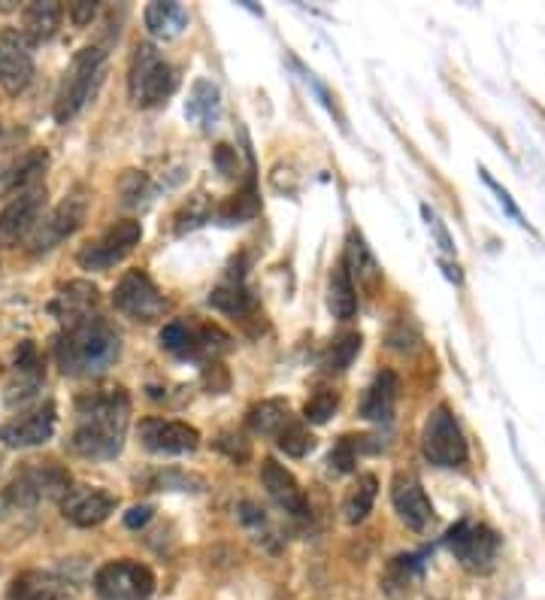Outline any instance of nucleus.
<instances>
[{
	"label": "nucleus",
	"instance_id": "obj_14",
	"mask_svg": "<svg viewBox=\"0 0 545 600\" xmlns=\"http://www.w3.org/2000/svg\"><path fill=\"white\" fill-rule=\"evenodd\" d=\"M34 79V46L22 31H0V88L19 97Z\"/></svg>",
	"mask_w": 545,
	"mask_h": 600
},
{
	"label": "nucleus",
	"instance_id": "obj_8",
	"mask_svg": "<svg viewBox=\"0 0 545 600\" xmlns=\"http://www.w3.org/2000/svg\"><path fill=\"white\" fill-rule=\"evenodd\" d=\"M94 591L100 600H149L155 591V573L140 561L119 558L94 573Z\"/></svg>",
	"mask_w": 545,
	"mask_h": 600
},
{
	"label": "nucleus",
	"instance_id": "obj_26",
	"mask_svg": "<svg viewBox=\"0 0 545 600\" xmlns=\"http://www.w3.org/2000/svg\"><path fill=\"white\" fill-rule=\"evenodd\" d=\"M209 304H212L215 310H222V313L240 319L243 325H249L252 319L264 322V313H258V304L252 300V294H249L243 285H237V282H231V285H218V288L209 294Z\"/></svg>",
	"mask_w": 545,
	"mask_h": 600
},
{
	"label": "nucleus",
	"instance_id": "obj_10",
	"mask_svg": "<svg viewBox=\"0 0 545 600\" xmlns=\"http://www.w3.org/2000/svg\"><path fill=\"white\" fill-rule=\"evenodd\" d=\"M446 543H449L452 555L458 558V564L470 573H488L500 552L497 531H491L488 525H479V522H458L446 534Z\"/></svg>",
	"mask_w": 545,
	"mask_h": 600
},
{
	"label": "nucleus",
	"instance_id": "obj_9",
	"mask_svg": "<svg viewBox=\"0 0 545 600\" xmlns=\"http://www.w3.org/2000/svg\"><path fill=\"white\" fill-rule=\"evenodd\" d=\"M113 307L134 322H155L170 310V300L158 291L149 273L131 270L119 279L113 291Z\"/></svg>",
	"mask_w": 545,
	"mask_h": 600
},
{
	"label": "nucleus",
	"instance_id": "obj_17",
	"mask_svg": "<svg viewBox=\"0 0 545 600\" xmlns=\"http://www.w3.org/2000/svg\"><path fill=\"white\" fill-rule=\"evenodd\" d=\"M58 425L55 416V404H43L7 425H0V443L10 449H31V446H43L46 440H52Z\"/></svg>",
	"mask_w": 545,
	"mask_h": 600
},
{
	"label": "nucleus",
	"instance_id": "obj_34",
	"mask_svg": "<svg viewBox=\"0 0 545 600\" xmlns=\"http://www.w3.org/2000/svg\"><path fill=\"white\" fill-rule=\"evenodd\" d=\"M361 443H364V437H343V440L334 446L331 458H327V464H331V470H337V473H349V470H355Z\"/></svg>",
	"mask_w": 545,
	"mask_h": 600
},
{
	"label": "nucleus",
	"instance_id": "obj_35",
	"mask_svg": "<svg viewBox=\"0 0 545 600\" xmlns=\"http://www.w3.org/2000/svg\"><path fill=\"white\" fill-rule=\"evenodd\" d=\"M161 346L170 349V352H176V355H188V349H191V328L182 325V322L164 325V331H161Z\"/></svg>",
	"mask_w": 545,
	"mask_h": 600
},
{
	"label": "nucleus",
	"instance_id": "obj_38",
	"mask_svg": "<svg viewBox=\"0 0 545 600\" xmlns=\"http://www.w3.org/2000/svg\"><path fill=\"white\" fill-rule=\"evenodd\" d=\"M67 16H70L73 25L85 28V25H91V19L97 16V4H94V0H73V4L67 7Z\"/></svg>",
	"mask_w": 545,
	"mask_h": 600
},
{
	"label": "nucleus",
	"instance_id": "obj_39",
	"mask_svg": "<svg viewBox=\"0 0 545 600\" xmlns=\"http://www.w3.org/2000/svg\"><path fill=\"white\" fill-rule=\"evenodd\" d=\"M482 179H485V182H488V185H491V188H494V191H497V197H500V204H503V207H506V213H509V216H512V219H515V222H518V225H524V219H521V213H518V207H515V204H512V197H509V191H506V188H500V185H497V182H494V179H491V176H488V173H485V170H482Z\"/></svg>",
	"mask_w": 545,
	"mask_h": 600
},
{
	"label": "nucleus",
	"instance_id": "obj_6",
	"mask_svg": "<svg viewBox=\"0 0 545 600\" xmlns=\"http://www.w3.org/2000/svg\"><path fill=\"white\" fill-rule=\"evenodd\" d=\"M85 216H88V191L79 185V188H73L61 200V204L49 216H40V222L34 225V231L25 237L28 240V252L31 255L52 252L55 246H61L67 237H73L82 228Z\"/></svg>",
	"mask_w": 545,
	"mask_h": 600
},
{
	"label": "nucleus",
	"instance_id": "obj_15",
	"mask_svg": "<svg viewBox=\"0 0 545 600\" xmlns=\"http://www.w3.org/2000/svg\"><path fill=\"white\" fill-rule=\"evenodd\" d=\"M137 434L140 443L158 455H185L200 446V431L188 422H173V419H143Z\"/></svg>",
	"mask_w": 545,
	"mask_h": 600
},
{
	"label": "nucleus",
	"instance_id": "obj_36",
	"mask_svg": "<svg viewBox=\"0 0 545 600\" xmlns=\"http://www.w3.org/2000/svg\"><path fill=\"white\" fill-rule=\"evenodd\" d=\"M255 213H258V200H255V194H252V188H249L246 194H234V200L222 210V216H225L228 222H243V219H252Z\"/></svg>",
	"mask_w": 545,
	"mask_h": 600
},
{
	"label": "nucleus",
	"instance_id": "obj_2",
	"mask_svg": "<svg viewBox=\"0 0 545 600\" xmlns=\"http://www.w3.org/2000/svg\"><path fill=\"white\" fill-rule=\"evenodd\" d=\"M122 355L119 331L100 316H85L64 325L55 343V361L67 376H100Z\"/></svg>",
	"mask_w": 545,
	"mask_h": 600
},
{
	"label": "nucleus",
	"instance_id": "obj_4",
	"mask_svg": "<svg viewBox=\"0 0 545 600\" xmlns=\"http://www.w3.org/2000/svg\"><path fill=\"white\" fill-rule=\"evenodd\" d=\"M176 88H179L176 67L152 43H140L134 49L131 76H128V91H131L134 104L143 107V110L161 107Z\"/></svg>",
	"mask_w": 545,
	"mask_h": 600
},
{
	"label": "nucleus",
	"instance_id": "obj_24",
	"mask_svg": "<svg viewBox=\"0 0 545 600\" xmlns=\"http://www.w3.org/2000/svg\"><path fill=\"white\" fill-rule=\"evenodd\" d=\"M94 304H97V288L91 282L79 279V282H70V285L61 288L52 310H55V316H61L64 325H70V322H79V319L91 316Z\"/></svg>",
	"mask_w": 545,
	"mask_h": 600
},
{
	"label": "nucleus",
	"instance_id": "obj_11",
	"mask_svg": "<svg viewBox=\"0 0 545 600\" xmlns=\"http://www.w3.org/2000/svg\"><path fill=\"white\" fill-rule=\"evenodd\" d=\"M140 240H143L140 222L122 219L113 228H106L97 240H91L88 246H82L79 264L85 270H109V267H116L119 261H125Z\"/></svg>",
	"mask_w": 545,
	"mask_h": 600
},
{
	"label": "nucleus",
	"instance_id": "obj_7",
	"mask_svg": "<svg viewBox=\"0 0 545 600\" xmlns=\"http://www.w3.org/2000/svg\"><path fill=\"white\" fill-rule=\"evenodd\" d=\"M67 488H70V473L64 467L46 461V464H31L22 473H16L13 482L7 485L4 497L16 510H31V507L43 504V500H61Z\"/></svg>",
	"mask_w": 545,
	"mask_h": 600
},
{
	"label": "nucleus",
	"instance_id": "obj_21",
	"mask_svg": "<svg viewBox=\"0 0 545 600\" xmlns=\"http://www.w3.org/2000/svg\"><path fill=\"white\" fill-rule=\"evenodd\" d=\"M397 391H400V382L391 370H382L370 388L364 391V400H361V416L370 419V422H391L394 416V404H397Z\"/></svg>",
	"mask_w": 545,
	"mask_h": 600
},
{
	"label": "nucleus",
	"instance_id": "obj_29",
	"mask_svg": "<svg viewBox=\"0 0 545 600\" xmlns=\"http://www.w3.org/2000/svg\"><path fill=\"white\" fill-rule=\"evenodd\" d=\"M343 264H346V270H349V276H352V282L358 279V285H364V288H376L379 285V276H382V270H379V264H376V258L370 255V249H367V243H364V237L361 234H349V246H346V258H343Z\"/></svg>",
	"mask_w": 545,
	"mask_h": 600
},
{
	"label": "nucleus",
	"instance_id": "obj_16",
	"mask_svg": "<svg viewBox=\"0 0 545 600\" xmlns=\"http://www.w3.org/2000/svg\"><path fill=\"white\" fill-rule=\"evenodd\" d=\"M391 504L409 531H424L433 522V504L418 476L412 473H397L391 479Z\"/></svg>",
	"mask_w": 545,
	"mask_h": 600
},
{
	"label": "nucleus",
	"instance_id": "obj_40",
	"mask_svg": "<svg viewBox=\"0 0 545 600\" xmlns=\"http://www.w3.org/2000/svg\"><path fill=\"white\" fill-rule=\"evenodd\" d=\"M149 519H152V507H146V504H143V507H134V510L125 516V525L137 531V528H143Z\"/></svg>",
	"mask_w": 545,
	"mask_h": 600
},
{
	"label": "nucleus",
	"instance_id": "obj_23",
	"mask_svg": "<svg viewBox=\"0 0 545 600\" xmlns=\"http://www.w3.org/2000/svg\"><path fill=\"white\" fill-rule=\"evenodd\" d=\"M185 116L200 125V131H212L222 119V94H218V85L209 79H197L191 85V97L185 104Z\"/></svg>",
	"mask_w": 545,
	"mask_h": 600
},
{
	"label": "nucleus",
	"instance_id": "obj_1",
	"mask_svg": "<svg viewBox=\"0 0 545 600\" xmlns=\"http://www.w3.org/2000/svg\"><path fill=\"white\" fill-rule=\"evenodd\" d=\"M131 419V397L122 385L88 391L76 400V428L70 449L91 461L116 458L125 446V431Z\"/></svg>",
	"mask_w": 545,
	"mask_h": 600
},
{
	"label": "nucleus",
	"instance_id": "obj_33",
	"mask_svg": "<svg viewBox=\"0 0 545 600\" xmlns=\"http://www.w3.org/2000/svg\"><path fill=\"white\" fill-rule=\"evenodd\" d=\"M337 407H340V394L331 391V388H321V391H315L309 397V404L303 410V419L312 422V425H324V422H331Z\"/></svg>",
	"mask_w": 545,
	"mask_h": 600
},
{
	"label": "nucleus",
	"instance_id": "obj_25",
	"mask_svg": "<svg viewBox=\"0 0 545 600\" xmlns=\"http://www.w3.org/2000/svg\"><path fill=\"white\" fill-rule=\"evenodd\" d=\"M143 22L155 40H176L188 28V10L182 4H176V0H167V4L158 0V4L146 7Z\"/></svg>",
	"mask_w": 545,
	"mask_h": 600
},
{
	"label": "nucleus",
	"instance_id": "obj_19",
	"mask_svg": "<svg viewBox=\"0 0 545 600\" xmlns=\"http://www.w3.org/2000/svg\"><path fill=\"white\" fill-rule=\"evenodd\" d=\"M10 600H76V588L49 573V570H25L10 582Z\"/></svg>",
	"mask_w": 545,
	"mask_h": 600
},
{
	"label": "nucleus",
	"instance_id": "obj_20",
	"mask_svg": "<svg viewBox=\"0 0 545 600\" xmlns=\"http://www.w3.org/2000/svg\"><path fill=\"white\" fill-rule=\"evenodd\" d=\"M61 19H64L61 4H55V0H34V4L22 10V34L31 46L52 40L61 28Z\"/></svg>",
	"mask_w": 545,
	"mask_h": 600
},
{
	"label": "nucleus",
	"instance_id": "obj_22",
	"mask_svg": "<svg viewBox=\"0 0 545 600\" xmlns=\"http://www.w3.org/2000/svg\"><path fill=\"white\" fill-rule=\"evenodd\" d=\"M46 167V152H25L22 158L0 164V197H13L37 182Z\"/></svg>",
	"mask_w": 545,
	"mask_h": 600
},
{
	"label": "nucleus",
	"instance_id": "obj_27",
	"mask_svg": "<svg viewBox=\"0 0 545 600\" xmlns=\"http://www.w3.org/2000/svg\"><path fill=\"white\" fill-rule=\"evenodd\" d=\"M327 310L334 313V319H343V322L352 319L358 310V288L343 261L331 270V282H327Z\"/></svg>",
	"mask_w": 545,
	"mask_h": 600
},
{
	"label": "nucleus",
	"instance_id": "obj_3",
	"mask_svg": "<svg viewBox=\"0 0 545 600\" xmlns=\"http://www.w3.org/2000/svg\"><path fill=\"white\" fill-rule=\"evenodd\" d=\"M106 55L100 46H85L73 55L70 67L61 76L58 94H55V122L67 125L70 119L79 116V110L88 104V97L94 94L100 76H103Z\"/></svg>",
	"mask_w": 545,
	"mask_h": 600
},
{
	"label": "nucleus",
	"instance_id": "obj_32",
	"mask_svg": "<svg viewBox=\"0 0 545 600\" xmlns=\"http://www.w3.org/2000/svg\"><path fill=\"white\" fill-rule=\"evenodd\" d=\"M358 352H361V334H343L337 343H331V349L324 352L321 367L331 370V373H340L358 358Z\"/></svg>",
	"mask_w": 545,
	"mask_h": 600
},
{
	"label": "nucleus",
	"instance_id": "obj_13",
	"mask_svg": "<svg viewBox=\"0 0 545 600\" xmlns=\"http://www.w3.org/2000/svg\"><path fill=\"white\" fill-rule=\"evenodd\" d=\"M43 207H46V185L40 182L13 194V200L0 213V246H16L22 237H28L40 222Z\"/></svg>",
	"mask_w": 545,
	"mask_h": 600
},
{
	"label": "nucleus",
	"instance_id": "obj_28",
	"mask_svg": "<svg viewBox=\"0 0 545 600\" xmlns=\"http://www.w3.org/2000/svg\"><path fill=\"white\" fill-rule=\"evenodd\" d=\"M376 491H379V479L373 473H358V479L349 485L346 497H343V519L349 525H361L373 504H376Z\"/></svg>",
	"mask_w": 545,
	"mask_h": 600
},
{
	"label": "nucleus",
	"instance_id": "obj_12",
	"mask_svg": "<svg viewBox=\"0 0 545 600\" xmlns=\"http://www.w3.org/2000/svg\"><path fill=\"white\" fill-rule=\"evenodd\" d=\"M119 497L97 485H70L61 497V516L76 528H97L116 513Z\"/></svg>",
	"mask_w": 545,
	"mask_h": 600
},
{
	"label": "nucleus",
	"instance_id": "obj_18",
	"mask_svg": "<svg viewBox=\"0 0 545 600\" xmlns=\"http://www.w3.org/2000/svg\"><path fill=\"white\" fill-rule=\"evenodd\" d=\"M261 482H264L270 500H273V504H276L279 510H285L288 516H297V519L309 516V500H306L300 482H297L294 473L285 470L279 461L267 458V461L261 464Z\"/></svg>",
	"mask_w": 545,
	"mask_h": 600
},
{
	"label": "nucleus",
	"instance_id": "obj_5",
	"mask_svg": "<svg viewBox=\"0 0 545 600\" xmlns=\"http://www.w3.org/2000/svg\"><path fill=\"white\" fill-rule=\"evenodd\" d=\"M421 452L433 467L455 470L467 461V437L449 407H436L421 431Z\"/></svg>",
	"mask_w": 545,
	"mask_h": 600
},
{
	"label": "nucleus",
	"instance_id": "obj_30",
	"mask_svg": "<svg viewBox=\"0 0 545 600\" xmlns=\"http://www.w3.org/2000/svg\"><path fill=\"white\" fill-rule=\"evenodd\" d=\"M288 419H291V410L285 400H261V404L249 410V428L261 437H276Z\"/></svg>",
	"mask_w": 545,
	"mask_h": 600
},
{
	"label": "nucleus",
	"instance_id": "obj_31",
	"mask_svg": "<svg viewBox=\"0 0 545 600\" xmlns=\"http://www.w3.org/2000/svg\"><path fill=\"white\" fill-rule=\"evenodd\" d=\"M276 443L291 458H303L315 449V437H312L309 425L303 419H294V416L282 425V431L276 434Z\"/></svg>",
	"mask_w": 545,
	"mask_h": 600
},
{
	"label": "nucleus",
	"instance_id": "obj_37",
	"mask_svg": "<svg viewBox=\"0 0 545 600\" xmlns=\"http://www.w3.org/2000/svg\"><path fill=\"white\" fill-rule=\"evenodd\" d=\"M218 449L228 452L234 461H246L249 458V443L243 434H234V431H225L222 437H218Z\"/></svg>",
	"mask_w": 545,
	"mask_h": 600
}]
</instances>
